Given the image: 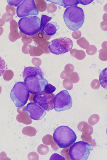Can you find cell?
<instances>
[{
	"label": "cell",
	"instance_id": "obj_27",
	"mask_svg": "<svg viewBox=\"0 0 107 160\" xmlns=\"http://www.w3.org/2000/svg\"><path fill=\"white\" fill-rule=\"evenodd\" d=\"M66 72L70 74L74 70V67L73 65L71 64H68L65 67V70Z\"/></svg>",
	"mask_w": 107,
	"mask_h": 160
},
{
	"label": "cell",
	"instance_id": "obj_7",
	"mask_svg": "<svg viewBox=\"0 0 107 160\" xmlns=\"http://www.w3.org/2000/svg\"><path fill=\"white\" fill-rule=\"evenodd\" d=\"M73 46L72 40L67 38H61L52 40L48 48L51 53L55 55H60L70 51Z\"/></svg>",
	"mask_w": 107,
	"mask_h": 160
},
{
	"label": "cell",
	"instance_id": "obj_26",
	"mask_svg": "<svg viewBox=\"0 0 107 160\" xmlns=\"http://www.w3.org/2000/svg\"><path fill=\"white\" fill-rule=\"evenodd\" d=\"M57 9V6L54 4H49L48 6L47 11L49 13H52L54 12Z\"/></svg>",
	"mask_w": 107,
	"mask_h": 160
},
{
	"label": "cell",
	"instance_id": "obj_15",
	"mask_svg": "<svg viewBox=\"0 0 107 160\" xmlns=\"http://www.w3.org/2000/svg\"><path fill=\"white\" fill-rule=\"evenodd\" d=\"M70 54L73 57L79 60L84 59L86 57V54L84 51L76 49L71 50Z\"/></svg>",
	"mask_w": 107,
	"mask_h": 160
},
{
	"label": "cell",
	"instance_id": "obj_21",
	"mask_svg": "<svg viewBox=\"0 0 107 160\" xmlns=\"http://www.w3.org/2000/svg\"><path fill=\"white\" fill-rule=\"evenodd\" d=\"M56 88L51 84L48 83L45 86L44 91L47 93L51 94L54 92Z\"/></svg>",
	"mask_w": 107,
	"mask_h": 160
},
{
	"label": "cell",
	"instance_id": "obj_2",
	"mask_svg": "<svg viewBox=\"0 0 107 160\" xmlns=\"http://www.w3.org/2000/svg\"><path fill=\"white\" fill-rule=\"evenodd\" d=\"M54 141L60 148H66L76 141L77 137L74 131L68 126H59L53 134Z\"/></svg>",
	"mask_w": 107,
	"mask_h": 160
},
{
	"label": "cell",
	"instance_id": "obj_13",
	"mask_svg": "<svg viewBox=\"0 0 107 160\" xmlns=\"http://www.w3.org/2000/svg\"><path fill=\"white\" fill-rule=\"evenodd\" d=\"M59 27L57 22H50L48 23L43 29V32L47 35L52 36L56 34Z\"/></svg>",
	"mask_w": 107,
	"mask_h": 160
},
{
	"label": "cell",
	"instance_id": "obj_30",
	"mask_svg": "<svg viewBox=\"0 0 107 160\" xmlns=\"http://www.w3.org/2000/svg\"><path fill=\"white\" fill-rule=\"evenodd\" d=\"M70 74L67 73L65 71H63L61 74V77L62 79H64L69 77Z\"/></svg>",
	"mask_w": 107,
	"mask_h": 160
},
{
	"label": "cell",
	"instance_id": "obj_3",
	"mask_svg": "<svg viewBox=\"0 0 107 160\" xmlns=\"http://www.w3.org/2000/svg\"><path fill=\"white\" fill-rule=\"evenodd\" d=\"M18 26L19 29L23 34L33 36L41 30V20L37 16L22 18L19 20Z\"/></svg>",
	"mask_w": 107,
	"mask_h": 160
},
{
	"label": "cell",
	"instance_id": "obj_5",
	"mask_svg": "<svg viewBox=\"0 0 107 160\" xmlns=\"http://www.w3.org/2000/svg\"><path fill=\"white\" fill-rule=\"evenodd\" d=\"M94 148L88 142L80 141L75 142L69 150V157L72 160H86Z\"/></svg>",
	"mask_w": 107,
	"mask_h": 160
},
{
	"label": "cell",
	"instance_id": "obj_25",
	"mask_svg": "<svg viewBox=\"0 0 107 160\" xmlns=\"http://www.w3.org/2000/svg\"><path fill=\"white\" fill-rule=\"evenodd\" d=\"M23 1L19 0V1H11V0H7V2L8 4L10 6L13 7H18L22 2Z\"/></svg>",
	"mask_w": 107,
	"mask_h": 160
},
{
	"label": "cell",
	"instance_id": "obj_8",
	"mask_svg": "<svg viewBox=\"0 0 107 160\" xmlns=\"http://www.w3.org/2000/svg\"><path fill=\"white\" fill-rule=\"evenodd\" d=\"M73 100L68 91H61L55 96L54 108L55 111L60 112L68 110L72 107Z\"/></svg>",
	"mask_w": 107,
	"mask_h": 160
},
{
	"label": "cell",
	"instance_id": "obj_11",
	"mask_svg": "<svg viewBox=\"0 0 107 160\" xmlns=\"http://www.w3.org/2000/svg\"><path fill=\"white\" fill-rule=\"evenodd\" d=\"M26 111L28 117L36 121L42 119L46 114L45 110L35 102L28 104Z\"/></svg>",
	"mask_w": 107,
	"mask_h": 160
},
{
	"label": "cell",
	"instance_id": "obj_1",
	"mask_svg": "<svg viewBox=\"0 0 107 160\" xmlns=\"http://www.w3.org/2000/svg\"><path fill=\"white\" fill-rule=\"evenodd\" d=\"M64 21L67 27L74 31L82 26L85 20L84 11L77 6L67 7L63 15Z\"/></svg>",
	"mask_w": 107,
	"mask_h": 160
},
{
	"label": "cell",
	"instance_id": "obj_10",
	"mask_svg": "<svg viewBox=\"0 0 107 160\" xmlns=\"http://www.w3.org/2000/svg\"><path fill=\"white\" fill-rule=\"evenodd\" d=\"M55 95L48 94L43 91L34 96L33 100L34 102L41 107L45 111H49L54 108V100Z\"/></svg>",
	"mask_w": 107,
	"mask_h": 160
},
{
	"label": "cell",
	"instance_id": "obj_16",
	"mask_svg": "<svg viewBox=\"0 0 107 160\" xmlns=\"http://www.w3.org/2000/svg\"><path fill=\"white\" fill-rule=\"evenodd\" d=\"M62 2V6H64V8L67 7L77 6L78 4L80 3L78 0H63Z\"/></svg>",
	"mask_w": 107,
	"mask_h": 160
},
{
	"label": "cell",
	"instance_id": "obj_31",
	"mask_svg": "<svg viewBox=\"0 0 107 160\" xmlns=\"http://www.w3.org/2000/svg\"><path fill=\"white\" fill-rule=\"evenodd\" d=\"M101 27L102 29L104 31H107V22H102L101 23Z\"/></svg>",
	"mask_w": 107,
	"mask_h": 160
},
{
	"label": "cell",
	"instance_id": "obj_29",
	"mask_svg": "<svg viewBox=\"0 0 107 160\" xmlns=\"http://www.w3.org/2000/svg\"><path fill=\"white\" fill-rule=\"evenodd\" d=\"M93 1V0H79V2L82 5H86L89 4Z\"/></svg>",
	"mask_w": 107,
	"mask_h": 160
},
{
	"label": "cell",
	"instance_id": "obj_22",
	"mask_svg": "<svg viewBox=\"0 0 107 160\" xmlns=\"http://www.w3.org/2000/svg\"><path fill=\"white\" fill-rule=\"evenodd\" d=\"M13 72L10 70H8L4 73L3 78L5 81H9L13 78Z\"/></svg>",
	"mask_w": 107,
	"mask_h": 160
},
{
	"label": "cell",
	"instance_id": "obj_32",
	"mask_svg": "<svg viewBox=\"0 0 107 160\" xmlns=\"http://www.w3.org/2000/svg\"><path fill=\"white\" fill-rule=\"evenodd\" d=\"M102 47L104 49L107 50V42H104L102 43Z\"/></svg>",
	"mask_w": 107,
	"mask_h": 160
},
{
	"label": "cell",
	"instance_id": "obj_18",
	"mask_svg": "<svg viewBox=\"0 0 107 160\" xmlns=\"http://www.w3.org/2000/svg\"><path fill=\"white\" fill-rule=\"evenodd\" d=\"M29 51L30 55L33 57L39 56L44 53V51L42 49L38 47L31 48Z\"/></svg>",
	"mask_w": 107,
	"mask_h": 160
},
{
	"label": "cell",
	"instance_id": "obj_17",
	"mask_svg": "<svg viewBox=\"0 0 107 160\" xmlns=\"http://www.w3.org/2000/svg\"><path fill=\"white\" fill-rule=\"evenodd\" d=\"M77 44L83 49H87L90 46L89 43L84 38H82L77 40Z\"/></svg>",
	"mask_w": 107,
	"mask_h": 160
},
{
	"label": "cell",
	"instance_id": "obj_28",
	"mask_svg": "<svg viewBox=\"0 0 107 160\" xmlns=\"http://www.w3.org/2000/svg\"><path fill=\"white\" fill-rule=\"evenodd\" d=\"M81 31L79 30L74 31L72 34L73 38L75 39L80 38L81 37Z\"/></svg>",
	"mask_w": 107,
	"mask_h": 160
},
{
	"label": "cell",
	"instance_id": "obj_19",
	"mask_svg": "<svg viewBox=\"0 0 107 160\" xmlns=\"http://www.w3.org/2000/svg\"><path fill=\"white\" fill-rule=\"evenodd\" d=\"M52 19V18L49 17L45 15H42L41 28V31L42 32H43V29L47 24V23Z\"/></svg>",
	"mask_w": 107,
	"mask_h": 160
},
{
	"label": "cell",
	"instance_id": "obj_33",
	"mask_svg": "<svg viewBox=\"0 0 107 160\" xmlns=\"http://www.w3.org/2000/svg\"><path fill=\"white\" fill-rule=\"evenodd\" d=\"M103 19L105 22H107V13H105L103 15Z\"/></svg>",
	"mask_w": 107,
	"mask_h": 160
},
{
	"label": "cell",
	"instance_id": "obj_12",
	"mask_svg": "<svg viewBox=\"0 0 107 160\" xmlns=\"http://www.w3.org/2000/svg\"><path fill=\"white\" fill-rule=\"evenodd\" d=\"M38 74H41L43 77V74L40 67H29L25 68L23 72V76L24 79L28 76Z\"/></svg>",
	"mask_w": 107,
	"mask_h": 160
},
{
	"label": "cell",
	"instance_id": "obj_9",
	"mask_svg": "<svg viewBox=\"0 0 107 160\" xmlns=\"http://www.w3.org/2000/svg\"><path fill=\"white\" fill-rule=\"evenodd\" d=\"M16 13L19 18L38 14L39 12L34 0H24L17 8Z\"/></svg>",
	"mask_w": 107,
	"mask_h": 160
},
{
	"label": "cell",
	"instance_id": "obj_6",
	"mask_svg": "<svg viewBox=\"0 0 107 160\" xmlns=\"http://www.w3.org/2000/svg\"><path fill=\"white\" fill-rule=\"evenodd\" d=\"M23 79L30 93L35 95L44 91L45 86L48 84V82L41 74L28 76Z\"/></svg>",
	"mask_w": 107,
	"mask_h": 160
},
{
	"label": "cell",
	"instance_id": "obj_23",
	"mask_svg": "<svg viewBox=\"0 0 107 160\" xmlns=\"http://www.w3.org/2000/svg\"><path fill=\"white\" fill-rule=\"evenodd\" d=\"M99 58L102 61H107V50L102 49L99 51Z\"/></svg>",
	"mask_w": 107,
	"mask_h": 160
},
{
	"label": "cell",
	"instance_id": "obj_4",
	"mask_svg": "<svg viewBox=\"0 0 107 160\" xmlns=\"http://www.w3.org/2000/svg\"><path fill=\"white\" fill-rule=\"evenodd\" d=\"M30 97V92L25 83H16L10 93V98L17 108L26 104Z\"/></svg>",
	"mask_w": 107,
	"mask_h": 160
},
{
	"label": "cell",
	"instance_id": "obj_34",
	"mask_svg": "<svg viewBox=\"0 0 107 160\" xmlns=\"http://www.w3.org/2000/svg\"><path fill=\"white\" fill-rule=\"evenodd\" d=\"M104 10L105 12H107V3L104 6Z\"/></svg>",
	"mask_w": 107,
	"mask_h": 160
},
{
	"label": "cell",
	"instance_id": "obj_20",
	"mask_svg": "<svg viewBox=\"0 0 107 160\" xmlns=\"http://www.w3.org/2000/svg\"><path fill=\"white\" fill-rule=\"evenodd\" d=\"M70 81L73 83H76L79 81V77L78 73L76 72H72L69 77Z\"/></svg>",
	"mask_w": 107,
	"mask_h": 160
},
{
	"label": "cell",
	"instance_id": "obj_35",
	"mask_svg": "<svg viewBox=\"0 0 107 160\" xmlns=\"http://www.w3.org/2000/svg\"><path fill=\"white\" fill-rule=\"evenodd\" d=\"M106 133H107V130H106Z\"/></svg>",
	"mask_w": 107,
	"mask_h": 160
},
{
	"label": "cell",
	"instance_id": "obj_24",
	"mask_svg": "<svg viewBox=\"0 0 107 160\" xmlns=\"http://www.w3.org/2000/svg\"><path fill=\"white\" fill-rule=\"evenodd\" d=\"M86 52L88 55H92L96 53L97 49L96 47L93 45H91L88 49H86Z\"/></svg>",
	"mask_w": 107,
	"mask_h": 160
},
{
	"label": "cell",
	"instance_id": "obj_14",
	"mask_svg": "<svg viewBox=\"0 0 107 160\" xmlns=\"http://www.w3.org/2000/svg\"><path fill=\"white\" fill-rule=\"evenodd\" d=\"M99 81L101 86L107 90V68L100 72Z\"/></svg>",
	"mask_w": 107,
	"mask_h": 160
}]
</instances>
